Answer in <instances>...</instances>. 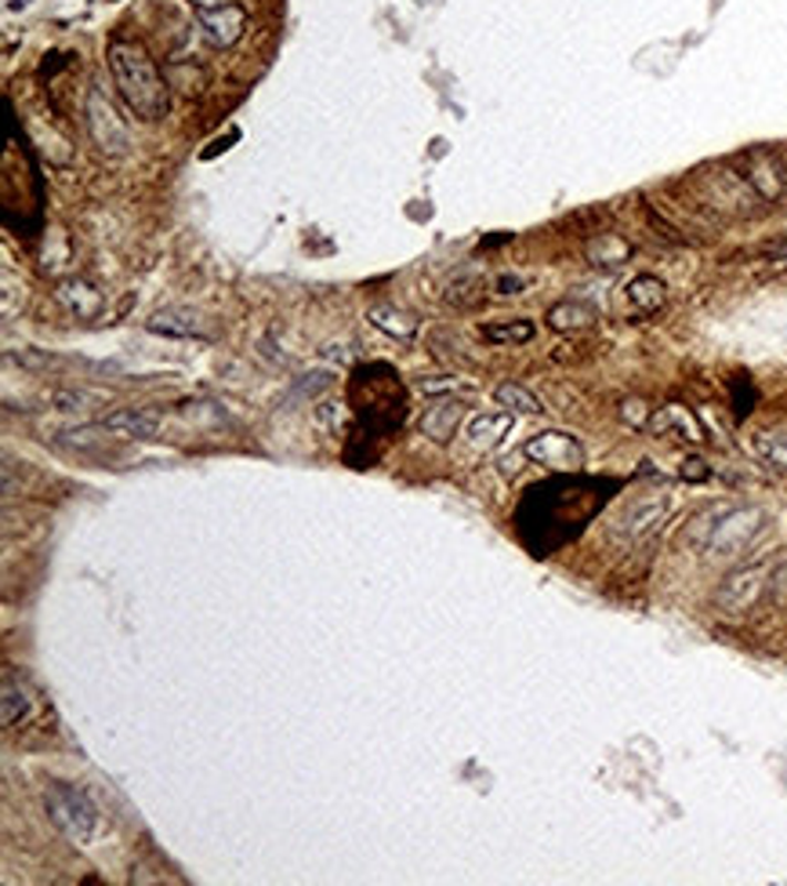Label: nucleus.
<instances>
[{"label":"nucleus","mask_w":787,"mask_h":886,"mask_svg":"<svg viewBox=\"0 0 787 886\" xmlns=\"http://www.w3.org/2000/svg\"><path fill=\"white\" fill-rule=\"evenodd\" d=\"M196 22H200V30L207 33V41L215 48H232L247 30V8L229 0V4H221V8L196 11Z\"/></svg>","instance_id":"obj_7"},{"label":"nucleus","mask_w":787,"mask_h":886,"mask_svg":"<svg viewBox=\"0 0 787 886\" xmlns=\"http://www.w3.org/2000/svg\"><path fill=\"white\" fill-rule=\"evenodd\" d=\"M483 298V284L476 277H457L451 280V288H447V302L454 309H472Z\"/></svg>","instance_id":"obj_23"},{"label":"nucleus","mask_w":787,"mask_h":886,"mask_svg":"<svg viewBox=\"0 0 787 886\" xmlns=\"http://www.w3.org/2000/svg\"><path fill=\"white\" fill-rule=\"evenodd\" d=\"M534 323L530 320H494V323H483L479 334H483V342H490V346H522V342H530L534 338Z\"/></svg>","instance_id":"obj_19"},{"label":"nucleus","mask_w":787,"mask_h":886,"mask_svg":"<svg viewBox=\"0 0 787 886\" xmlns=\"http://www.w3.org/2000/svg\"><path fill=\"white\" fill-rule=\"evenodd\" d=\"M366 320H371V328H377L389 338H396V342H411V338L417 334V328H422L411 312L396 309V306H371V309H366Z\"/></svg>","instance_id":"obj_15"},{"label":"nucleus","mask_w":787,"mask_h":886,"mask_svg":"<svg viewBox=\"0 0 787 886\" xmlns=\"http://www.w3.org/2000/svg\"><path fill=\"white\" fill-rule=\"evenodd\" d=\"M530 462L537 465H548V468H562V473H573V468L584 465V451L581 443L567 433H537L527 440V447H522Z\"/></svg>","instance_id":"obj_5"},{"label":"nucleus","mask_w":787,"mask_h":886,"mask_svg":"<svg viewBox=\"0 0 787 886\" xmlns=\"http://www.w3.org/2000/svg\"><path fill=\"white\" fill-rule=\"evenodd\" d=\"M667 509H672V498H667V494H642V498L628 505L624 516L618 519V534L628 542L646 538V534L667 516Z\"/></svg>","instance_id":"obj_9"},{"label":"nucleus","mask_w":787,"mask_h":886,"mask_svg":"<svg viewBox=\"0 0 787 886\" xmlns=\"http://www.w3.org/2000/svg\"><path fill=\"white\" fill-rule=\"evenodd\" d=\"M766 258H769V262H784V258H787V237L777 240V244H769L766 247Z\"/></svg>","instance_id":"obj_30"},{"label":"nucleus","mask_w":787,"mask_h":886,"mask_svg":"<svg viewBox=\"0 0 787 886\" xmlns=\"http://www.w3.org/2000/svg\"><path fill=\"white\" fill-rule=\"evenodd\" d=\"M189 4L196 11H207V8H221V4H229V0H189Z\"/></svg>","instance_id":"obj_31"},{"label":"nucleus","mask_w":787,"mask_h":886,"mask_svg":"<svg viewBox=\"0 0 787 886\" xmlns=\"http://www.w3.org/2000/svg\"><path fill=\"white\" fill-rule=\"evenodd\" d=\"M621 419H624L628 425L642 429V425H650L653 414H650V408H646V403H642V400H624V403H621Z\"/></svg>","instance_id":"obj_26"},{"label":"nucleus","mask_w":787,"mask_h":886,"mask_svg":"<svg viewBox=\"0 0 787 886\" xmlns=\"http://www.w3.org/2000/svg\"><path fill=\"white\" fill-rule=\"evenodd\" d=\"M511 425H516V414H511V411H505V414H476V419L468 422L472 447H479V451L501 447L505 436L511 433Z\"/></svg>","instance_id":"obj_13"},{"label":"nucleus","mask_w":787,"mask_h":886,"mask_svg":"<svg viewBox=\"0 0 787 886\" xmlns=\"http://www.w3.org/2000/svg\"><path fill=\"white\" fill-rule=\"evenodd\" d=\"M236 138H240V132H236V127H232V132H229L226 138H215V142H211V150H204V161H211V156H218V153H226V150L232 146V142H236Z\"/></svg>","instance_id":"obj_28"},{"label":"nucleus","mask_w":787,"mask_h":886,"mask_svg":"<svg viewBox=\"0 0 787 886\" xmlns=\"http://www.w3.org/2000/svg\"><path fill=\"white\" fill-rule=\"evenodd\" d=\"M741 178L752 186L755 197H763V200H777L780 193H784V164H780V156L777 153H769V150H755V153H747L744 156V172Z\"/></svg>","instance_id":"obj_8"},{"label":"nucleus","mask_w":787,"mask_h":886,"mask_svg":"<svg viewBox=\"0 0 787 886\" xmlns=\"http://www.w3.org/2000/svg\"><path fill=\"white\" fill-rule=\"evenodd\" d=\"M48 814L51 821L62 828V836L65 839H73V843H81L87 846L91 839L99 836V811H95V803H91L84 792H76L70 785H55L48 792Z\"/></svg>","instance_id":"obj_3"},{"label":"nucleus","mask_w":787,"mask_h":886,"mask_svg":"<svg viewBox=\"0 0 787 886\" xmlns=\"http://www.w3.org/2000/svg\"><path fill=\"white\" fill-rule=\"evenodd\" d=\"M62 302L70 306V312L76 320H99L102 317V309H106V298H102V291L91 288L87 280H65L62 288Z\"/></svg>","instance_id":"obj_14"},{"label":"nucleus","mask_w":787,"mask_h":886,"mask_svg":"<svg viewBox=\"0 0 787 886\" xmlns=\"http://www.w3.org/2000/svg\"><path fill=\"white\" fill-rule=\"evenodd\" d=\"M522 288H527V280H522V277H508V272H505L501 280H497V295H519Z\"/></svg>","instance_id":"obj_29"},{"label":"nucleus","mask_w":787,"mask_h":886,"mask_svg":"<svg viewBox=\"0 0 787 886\" xmlns=\"http://www.w3.org/2000/svg\"><path fill=\"white\" fill-rule=\"evenodd\" d=\"M766 589V575L763 567H744V570H733V575L718 585L715 593V604L726 610V615H744V610H752L758 604V596Z\"/></svg>","instance_id":"obj_6"},{"label":"nucleus","mask_w":787,"mask_h":886,"mask_svg":"<svg viewBox=\"0 0 787 886\" xmlns=\"http://www.w3.org/2000/svg\"><path fill=\"white\" fill-rule=\"evenodd\" d=\"M664 284L657 277H650V272H642V277H635L632 284H628V302H632L639 312H657L664 306Z\"/></svg>","instance_id":"obj_20"},{"label":"nucleus","mask_w":787,"mask_h":886,"mask_svg":"<svg viewBox=\"0 0 787 886\" xmlns=\"http://www.w3.org/2000/svg\"><path fill=\"white\" fill-rule=\"evenodd\" d=\"M462 414H465V408L457 400H436L422 414V433L432 443H447L457 433V425H462Z\"/></svg>","instance_id":"obj_12"},{"label":"nucleus","mask_w":787,"mask_h":886,"mask_svg":"<svg viewBox=\"0 0 787 886\" xmlns=\"http://www.w3.org/2000/svg\"><path fill=\"white\" fill-rule=\"evenodd\" d=\"M48 403L55 411H84L87 403H91V396L73 393V389H55V393H48Z\"/></svg>","instance_id":"obj_25"},{"label":"nucleus","mask_w":787,"mask_h":886,"mask_svg":"<svg viewBox=\"0 0 787 886\" xmlns=\"http://www.w3.org/2000/svg\"><path fill=\"white\" fill-rule=\"evenodd\" d=\"M494 400L501 403V408H508L511 414H541V400H537L530 389H522L516 382H505V385H497L494 389Z\"/></svg>","instance_id":"obj_21"},{"label":"nucleus","mask_w":787,"mask_h":886,"mask_svg":"<svg viewBox=\"0 0 787 886\" xmlns=\"http://www.w3.org/2000/svg\"><path fill=\"white\" fill-rule=\"evenodd\" d=\"M25 4H30V0H11L8 8H11V11H19V8H25Z\"/></svg>","instance_id":"obj_32"},{"label":"nucleus","mask_w":787,"mask_h":886,"mask_svg":"<svg viewBox=\"0 0 787 886\" xmlns=\"http://www.w3.org/2000/svg\"><path fill=\"white\" fill-rule=\"evenodd\" d=\"M592 323H596V309L577 302V298L548 309V328L552 331H584V328H592Z\"/></svg>","instance_id":"obj_18"},{"label":"nucleus","mask_w":787,"mask_h":886,"mask_svg":"<svg viewBox=\"0 0 787 886\" xmlns=\"http://www.w3.org/2000/svg\"><path fill=\"white\" fill-rule=\"evenodd\" d=\"M87 132H91V138H95V146L110 156H121L131 142L124 121L113 113L110 99L102 95L99 87H91V95H87Z\"/></svg>","instance_id":"obj_4"},{"label":"nucleus","mask_w":787,"mask_h":886,"mask_svg":"<svg viewBox=\"0 0 787 886\" xmlns=\"http://www.w3.org/2000/svg\"><path fill=\"white\" fill-rule=\"evenodd\" d=\"M752 447H755V454L769 468H777V473H787V436L784 433H758L752 440Z\"/></svg>","instance_id":"obj_22"},{"label":"nucleus","mask_w":787,"mask_h":886,"mask_svg":"<svg viewBox=\"0 0 787 886\" xmlns=\"http://www.w3.org/2000/svg\"><path fill=\"white\" fill-rule=\"evenodd\" d=\"M102 429L124 440H153L156 429H160V414L142 411V408H121L102 419Z\"/></svg>","instance_id":"obj_10"},{"label":"nucleus","mask_w":787,"mask_h":886,"mask_svg":"<svg viewBox=\"0 0 787 886\" xmlns=\"http://www.w3.org/2000/svg\"><path fill=\"white\" fill-rule=\"evenodd\" d=\"M766 513L755 509V505H744V509H718L715 524L704 534V549L715 559H729L741 556L758 530H763Z\"/></svg>","instance_id":"obj_2"},{"label":"nucleus","mask_w":787,"mask_h":886,"mask_svg":"<svg viewBox=\"0 0 787 886\" xmlns=\"http://www.w3.org/2000/svg\"><path fill=\"white\" fill-rule=\"evenodd\" d=\"M650 429L657 436H675V440H690V443H701L704 440L701 422L693 419L686 408H679V403H667V408H661L657 414H653Z\"/></svg>","instance_id":"obj_11"},{"label":"nucleus","mask_w":787,"mask_h":886,"mask_svg":"<svg viewBox=\"0 0 787 886\" xmlns=\"http://www.w3.org/2000/svg\"><path fill=\"white\" fill-rule=\"evenodd\" d=\"M682 476L697 480V484H701V480H707V465L701 459H686V462H682Z\"/></svg>","instance_id":"obj_27"},{"label":"nucleus","mask_w":787,"mask_h":886,"mask_svg":"<svg viewBox=\"0 0 787 886\" xmlns=\"http://www.w3.org/2000/svg\"><path fill=\"white\" fill-rule=\"evenodd\" d=\"M146 328L153 334H167V338H207L200 320H196L193 312H182V309H160Z\"/></svg>","instance_id":"obj_16"},{"label":"nucleus","mask_w":787,"mask_h":886,"mask_svg":"<svg viewBox=\"0 0 787 886\" xmlns=\"http://www.w3.org/2000/svg\"><path fill=\"white\" fill-rule=\"evenodd\" d=\"M30 712V698H25V690L15 687V683H4V727H15L22 715Z\"/></svg>","instance_id":"obj_24"},{"label":"nucleus","mask_w":787,"mask_h":886,"mask_svg":"<svg viewBox=\"0 0 787 886\" xmlns=\"http://www.w3.org/2000/svg\"><path fill=\"white\" fill-rule=\"evenodd\" d=\"M628 258H632V244L618 233H602L592 244H588V262L599 269H621Z\"/></svg>","instance_id":"obj_17"},{"label":"nucleus","mask_w":787,"mask_h":886,"mask_svg":"<svg viewBox=\"0 0 787 886\" xmlns=\"http://www.w3.org/2000/svg\"><path fill=\"white\" fill-rule=\"evenodd\" d=\"M110 73H113V84L121 91L124 106L138 116V121H164L167 116V84L160 70H156V62L149 59L146 48L138 44H127V41H113L110 44Z\"/></svg>","instance_id":"obj_1"}]
</instances>
